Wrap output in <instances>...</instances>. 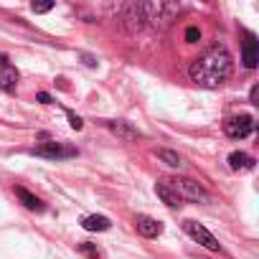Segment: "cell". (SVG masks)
Here are the masks:
<instances>
[{
  "label": "cell",
  "instance_id": "1",
  "mask_svg": "<svg viewBox=\"0 0 259 259\" xmlns=\"http://www.w3.org/2000/svg\"><path fill=\"white\" fill-rule=\"evenodd\" d=\"M188 76L198 84V87H206V89H216L221 87L229 76H231V56L224 46H213L208 49L203 56H198L191 69H188Z\"/></svg>",
  "mask_w": 259,
  "mask_h": 259
},
{
  "label": "cell",
  "instance_id": "2",
  "mask_svg": "<svg viewBox=\"0 0 259 259\" xmlns=\"http://www.w3.org/2000/svg\"><path fill=\"white\" fill-rule=\"evenodd\" d=\"M143 6V18L150 21V26L155 28H168L178 13L176 3H140Z\"/></svg>",
  "mask_w": 259,
  "mask_h": 259
},
{
  "label": "cell",
  "instance_id": "3",
  "mask_svg": "<svg viewBox=\"0 0 259 259\" xmlns=\"http://www.w3.org/2000/svg\"><path fill=\"white\" fill-rule=\"evenodd\" d=\"M168 183H170V188L178 193V198L183 201H196V203H211V196L203 191V186L198 183V181H193V178H183V176H178V178H168Z\"/></svg>",
  "mask_w": 259,
  "mask_h": 259
},
{
  "label": "cell",
  "instance_id": "4",
  "mask_svg": "<svg viewBox=\"0 0 259 259\" xmlns=\"http://www.w3.org/2000/svg\"><path fill=\"white\" fill-rule=\"evenodd\" d=\"M183 231L193 239V241H198L201 246H206V249H211V251H219L221 249V244H219V239L203 226V224H198V221H191V219H186L183 221Z\"/></svg>",
  "mask_w": 259,
  "mask_h": 259
},
{
  "label": "cell",
  "instance_id": "5",
  "mask_svg": "<svg viewBox=\"0 0 259 259\" xmlns=\"http://www.w3.org/2000/svg\"><path fill=\"white\" fill-rule=\"evenodd\" d=\"M224 130H226V135H229V138H234V140H244V138H249V135L254 133V117H251V114L231 117V119H226Z\"/></svg>",
  "mask_w": 259,
  "mask_h": 259
},
{
  "label": "cell",
  "instance_id": "6",
  "mask_svg": "<svg viewBox=\"0 0 259 259\" xmlns=\"http://www.w3.org/2000/svg\"><path fill=\"white\" fill-rule=\"evenodd\" d=\"M33 155H41V158H51V160H61V158H74L76 155V148L71 145H64V143H41L33 148Z\"/></svg>",
  "mask_w": 259,
  "mask_h": 259
},
{
  "label": "cell",
  "instance_id": "7",
  "mask_svg": "<svg viewBox=\"0 0 259 259\" xmlns=\"http://www.w3.org/2000/svg\"><path fill=\"white\" fill-rule=\"evenodd\" d=\"M122 21H124V26L130 28V31H140L145 23V18H143V6L140 3H130V6H124L122 8Z\"/></svg>",
  "mask_w": 259,
  "mask_h": 259
},
{
  "label": "cell",
  "instance_id": "8",
  "mask_svg": "<svg viewBox=\"0 0 259 259\" xmlns=\"http://www.w3.org/2000/svg\"><path fill=\"white\" fill-rule=\"evenodd\" d=\"M135 226H138V231H140L143 236H148V239H155V236L163 234V224H160L158 219H153V216H145V213H140V216L135 219Z\"/></svg>",
  "mask_w": 259,
  "mask_h": 259
},
{
  "label": "cell",
  "instance_id": "9",
  "mask_svg": "<svg viewBox=\"0 0 259 259\" xmlns=\"http://www.w3.org/2000/svg\"><path fill=\"white\" fill-rule=\"evenodd\" d=\"M155 193H158V198L165 203V206H170V208H178L183 201L178 198V193L170 188V183H168V178H160L158 183H155Z\"/></svg>",
  "mask_w": 259,
  "mask_h": 259
},
{
  "label": "cell",
  "instance_id": "10",
  "mask_svg": "<svg viewBox=\"0 0 259 259\" xmlns=\"http://www.w3.org/2000/svg\"><path fill=\"white\" fill-rule=\"evenodd\" d=\"M107 127L112 130L117 138H122L124 143H135V140H140V133H138V130L130 124V122H122V119H119V122H107Z\"/></svg>",
  "mask_w": 259,
  "mask_h": 259
},
{
  "label": "cell",
  "instance_id": "11",
  "mask_svg": "<svg viewBox=\"0 0 259 259\" xmlns=\"http://www.w3.org/2000/svg\"><path fill=\"white\" fill-rule=\"evenodd\" d=\"M241 61H244V66L246 69H256V61H259V56H256V38L249 33L246 36V41H244V49H241Z\"/></svg>",
  "mask_w": 259,
  "mask_h": 259
},
{
  "label": "cell",
  "instance_id": "12",
  "mask_svg": "<svg viewBox=\"0 0 259 259\" xmlns=\"http://www.w3.org/2000/svg\"><path fill=\"white\" fill-rule=\"evenodd\" d=\"M16 196L21 198V203L28 208V211H36V213H41L46 206H44V201L38 198V196H33L31 191H26V188H16Z\"/></svg>",
  "mask_w": 259,
  "mask_h": 259
},
{
  "label": "cell",
  "instance_id": "13",
  "mask_svg": "<svg viewBox=\"0 0 259 259\" xmlns=\"http://www.w3.org/2000/svg\"><path fill=\"white\" fill-rule=\"evenodd\" d=\"M16 84H18V71H16L11 64H3V69H0V89L13 92Z\"/></svg>",
  "mask_w": 259,
  "mask_h": 259
},
{
  "label": "cell",
  "instance_id": "14",
  "mask_svg": "<svg viewBox=\"0 0 259 259\" xmlns=\"http://www.w3.org/2000/svg\"><path fill=\"white\" fill-rule=\"evenodd\" d=\"M229 168L231 170H251L254 168V158L246 153H231L229 155Z\"/></svg>",
  "mask_w": 259,
  "mask_h": 259
},
{
  "label": "cell",
  "instance_id": "15",
  "mask_svg": "<svg viewBox=\"0 0 259 259\" xmlns=\"http://www.w3.org/2000/svg\"><path fill=\"white\" fill-rule=\"evenodd\" d=\"M81 226H84L87 231H107V229L112 226V221H109L107 216H99V213H94V216H87V219L81 221Z\"/></svg>",
  "mask_w": 259,
  "mask_h": 259
},
{
  "label": "cell",
  "instance_id": "16",
  "mask_svg": "<svg viewBox=\"0 0 259 259\" xmlns=\"http://www.w3.org/2000/svg\"><path fill=\"white\" fill-rule=\"evenodd\" d=\"M158 158H160V160H165V163H168V165H173V168H181V165H183L181 155H178V153H173V150H158Z\"/></svg>",
  "mask_w": 259,
  "mask_h": 259
},
{
  "label": "cell",
  "instance_id": "17",
  "mask_svg": "<svg viewBox=\"0 0 259 259\" xmlns=\"http://www.w3.org/2000/svg\"><path fill=\"white\" fill-rule=\"evenodd\" d=\"M79 251L84 254V256H89V259H102V251L94 246V244H89V241H84V244H79Z\"/></svg>",
  "mask_w": 259,
  "mask_h": 259
},
{
  "label": "cell",
  "instance_id": "18",
  "mask_svg": "<svg viewBox=\"0 0 259 259\" xmlns=\"http://www.w3.org/2000/svg\"><path fill=\"white\" fill-rule=\"evenodd\" d=\"M198 38H201V31H198L196 26H191V28L186 31V41H188V44H196Z\"/></svg>",
  "mask_w": 259,
  "mask_h": 259
},
{
  "label": "cell",
  "instance_id": "19",
  "mask_svg": "<svg viewBox=\"0 0 259 259\" xmlns=\"http://www.w3.org/2000/svg\"><path fill=\"white\" fill-rule=\"evenodd\" d=\"M66 114H69V124H71L74 130H81V127H84V119H81L79 114H74V112H66Z\"/></svg>",
  "mask_w": 259,
  "mask_h": 259
},
{
  "label": "cell",
  "instance_id": "20",
  "mask_svg": "<svg viewBox=\"0 0 259 259\" xmlns=\"http://www.w3.org/2000/svg\"><path fill=\"white\" fill-rule=\"evenodd\" d=\"M51 8H54V3H33V6H31L33 13H49Z\"/></svg>",
  "mask_w": 259,
  "mask_h": 259
},
{
  "label": "cell",
  "instance_id": "21",
  "mask_svg": "<svg viewBox=\"0 0 259 259\" xmlns=\"http://www.w3.org/2000/svg\"><path fill=\"white\" fill-rule=\"evenodd\" d=\"M36 99H38L41 104H51V102H54V99H51V94H46V92H38V94H36Z\"/></svg>",
  "mask_w": 259,
  "mask_h": 259
},
{
  "label": "cell",
  "instance_id": "22",
  "mask_svg": "<svg viewBox=\"0 0 259 259\" xmlns=\"http://www.w3.org/2000/svg\"><path fill=\"white\" fill-rule=\"evenodd\" d=\"M81 59H84V64H87V66H97V61H94V59H92V56H87V54H84V56H81Z\"/></svg>",
  "mask_w": 259,
  "mask_h": 259
},
{
  "label": "cell",
  "instance_id": "23",
  "mask_svg": "<svg viewBox=\"0 0 259 259\" xmlns=\"http://www.w3.org/2000/svg\"><path fill=\"white\" fill-rule=\"evenodd\" d=\"M256 97H259V87L251 89V102H254V104H256Z\"/></svg>",
  "mask_w": 259,
  "mask_h": 259
}]
</instances>
